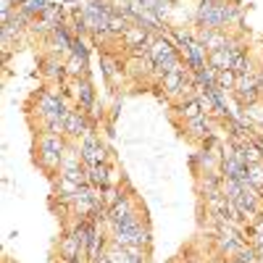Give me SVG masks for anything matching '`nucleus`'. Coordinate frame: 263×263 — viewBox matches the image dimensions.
<instances>
[{
    "label": "nucleus",
    "instance_id": "obj_1",
    "mask_svg": "<svg viewBox=\"0 0 263 263\" xmlns=\"http://www.w3.org/2000/svg\"><path fill=\"white\" fill-rule=\"evenodd\" d=\"M40 163L42 168H58L61 171V163H63V140L61 135H45L40 142Z\"/></svg>",
    "mask_w": 263,
    "mask_h": 263
},
{
    "label": "nucleus",
    "instance_id": "obj_2",
    "mask_svg": "<svg viewBox=\"0 0 263 263\" xmlns=\"http://www.w3.org/2000/svg\"><path fill=\"white\" fill-rule=\"evenodd\" d=\"M79 156H82V163L84 166H95V163H105V147L100 145V140L95 135H90L82 147H79Z\"/></svg>",
    "mask_w": 263,
    "mask_h": 263
},
{
    "label": "nucleus",
    "instance_id": "obj_3",
    "mask_svg": "<svg viewBox=\"0 0 263 263\" xmlns=\"http://www.w3.org/2000/svg\"><path fill=\"white\" fill-rule=\"evenodd\" d=\"M63 132H66V135H87V132H90V126H87L84 111H71L69 116H66Z\"/></svg>",
    "mask_w": 263,
    "mask_h": 263
},
{
    "label": "nucleus",
    "instance_id": "obj_4",
    "mask_svg": "<svg viewBox=\"0 0 263 263\" xmlns=\"http://www.w3.org/2000/svg\"><path fill=\"white\" fill-rule=\"evenodd\" d=\"M87 184H92V187H105V184H108V163L87 166Z\"/></svg>",
    "mask_w": 263,
    "mask_h": 263
},
{
    "label": "nucleus",
    "instance_id": "obj_5",
    "mask_svg": "<svg viewBox=\"0 0 263 263\" xmlns=\"http://www.w3.org/2000/svg\"><path fill=\"white\" fill-rule=\"evenodd\" d=\"M42 66H45V69H42V77L53 79V82H55V79H63L66 74H69V71H66V63H61L58 58H48Z\"/></svg>",
    "mask_w": 263,
    "mask_h": 263
},
{
    "label": "nucleus",
    "instance_id": "obj_6",
    "mask_svg": "<svg viewBox=\"0 0 263 263\" xmlns=\"http://www.w3.org/2000/svg\"><path fill=\"white\" fill-rule=\"evenodd\" d=\"M77 100H79V105H82V108H90V105H92V100H95L92 84L87 82V79H82V82H79V92H77Z\"/></svg>",
    "mask_w": 263,
    "mask_h": 263
},
{
    "label": "nucleus",
    "instance_id": "obj_7",
    "mask_svg": "<svg viewBox=\"0 0 263 263\" xmlns=\"http://www.w3.org/2000/svg\"><path fill=\"white\" fill-rule=\"evenodd\" d=\"M234 84H237V74L232 71V69H224V71H218L216 74V87L218 90H234Z\"/></svg>",
    "mask_w": 263,
    "mask_h": 263
},
{
    "label": "nucleus",
    "instance_id": "obj_8",
    "mask_svg": "<svg viewBox=\"0 0 263 263\" xmlns=\"http://www.w3.org/2000/svg\"><path fill=\"white\" fill-rule=\"evenodd\" d=\"M237 263H258V253L253 250V248H239L237 250Z\"/></svg>",
    "mask_w": 263,
    "mask_h": 263
}]
</instances>
